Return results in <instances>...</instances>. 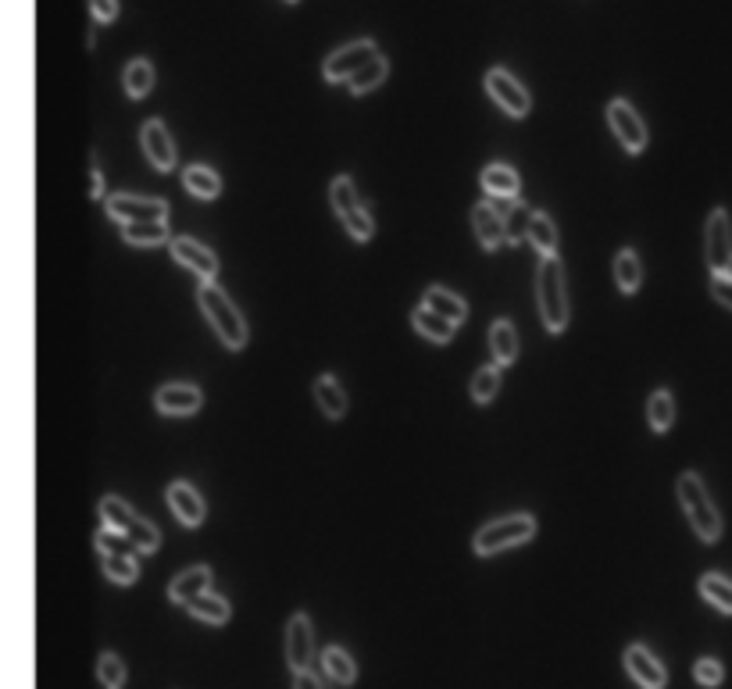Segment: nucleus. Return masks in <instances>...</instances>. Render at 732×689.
Here are the masks:
<instances>
[{
	"instance_id": "13",
	"label": "nucleus",
	"mask_w": 732,
	"mask_h": 689,
	"mask_svg": "<svg viewBox=\"0 0 732 689\" xmlns=\"http://www.w3.org/2000/svg\"><path fill=\"white\" fill-rule=\"evenodd\" d=\"M140 143H143V154H147V162L157 171H171V165H176V143H171V133L165 129L162 119H151L147 125H143Z\"/></svg>"
},
{
	"instance_id": "35",
	"label": "nucleus",
	"mask_w": 732,
	"mask_h": 689,
	"mask_svg": "<svg viewBox=\"0 0 732 689\" xmlns=\"http://www.w3.org/2000/svg\"><path fill=\"white\" fill-rule=\"evenodd\" d=\"M386 71H390V62H386V57L379 54L376 62H368L362 71H357V76L347 82V90L351 93H368V90H379L382 86V79H386Z\"/></svg>"
},
{
	"instance_id": "34",
	"label": "nucleus",
	"mask_w": 732,
	"mask_h": 689,
	"mask_svg": "<svg viewBox=\"0 0 732 689\" xmlns=\"http://www.w3.org/2000/svg\"><path fill=\"white\" fill-rule=\"evenodd\" d=\"M104 576L114 586H133L140 579L136 554H104Z\"/></svg>"
},
{
	"instance_id": "29",
	"label": "nucleus",
	"mask_w": 732,
	"mask_h": 689,
	"mask_svg": "<svg viewBox=\"0 0 732 689\" xmlns=\"http://www.w3.org/2000/svg\"><path fill=\"white\" fill-rule=\"evenodd\" d=\"M122 82H125V93L133 97V100H143V97H147V93L154 90V68H151L147 57H133V62L125 65Z\"/></svg>"
},
{
	"instance_id": "23",
	"label": "nucleus",
	"mask_w": 732,
	"mask_h": 689,
	"mask_svg": "<svg viewBox=\"0 0 732 689\" xmlns=\"http://www.w3.org/2000/svg\"><path fill=\"white\" fill-rule=\"evenodd\" d=\"M479 182H483V190L490 193V197H497V200H514V197H519V176H514V168H508V165L483 168Z\"/></svg>"
},
{
	"instance_id": "30",
	"label": "nucleus",
	"mask_w": 732,
	"mask_h": 689,
	"mask_svg": "<svg viewBox=\"0 0 732 689\" xmlns=\"http://www.w3.org/2000/svg\"><path fill=\"white\" fill-rule=\"evenodd\" d=\"M614 282H619V290L625 293V297H633L636 290H640V282H643V268H640V257H636V251H619V257H614Z\"/></svg>"
},
{
	"instance_id": "14",
	"label": "nucleus",
	"mask_w": 732,
	"mask_h": 689,
	"mask_svg": "<svg viewBox=\"0 0 732 689\" xmlns=\"http://www.w3.org/2000/svg\"><path fill=\"white\" fill-rule=\"evenodd\" d=\"M171 257H176V262L186 265L190 271H197L200 282H214V276H219V257H214L208 247H200V243L190 240V236L171 240Z\"/></svg>"
},
{
	"instance_id": "45",
	"label": "nucleus",
	"mask_w": 732,
	"mask_h": 689,
	"mask_svg": "<svg viewBox=\"0 0 732 689\" xmlns=\"http://www.w3.org/2000/svg\"><path fill=\"white\" fill-rule=\"evenodd\" d=\"M725 276H729V279H732V262H729V268H725Z\"/></svg>"
},
{
	"instance_id": "32",
	"label": "nucleus",
	"mask_w": 732,
	"mask_h": 689,
	"mask_svg": "<svg viewBox=\"0 0 732 689\" xmlns=\"http://www.w3.org/2000/svg\"><path fill=\"white\" fill-rule=\"evenodd\" d=\"M100 522H104V529H119V533H129V525L136 522V511L122 497H104V500H100Z\"/></svg>"
},
{
	"instance_id": "8",
	"label": "nucleus",
	"mask_w": 732,
	"mask_h": 689,
	"mask_svg": "<svg viewBox=\"0 0 732 689\" xmlns=\"http://www.w3.org/2000/svg\"><path fill=\"white\" fill-rule=\"evenodd\" d=\"M379 57V47L371 40H354V43H347V47H340V51H333L329 54V62H325V79L329 82H343L347 86L357 71H362L368 62H376Z\"/></svg>"
},
{
	"instance_id": "40",
	"label": "nucleus",
	"mask_w": 732,
	"mask_h": 689,
	"mask_svg": "<svg viewBox=\"0 0 732 689\" xmlns=\"http://www.w3.org/2000/svg\"><path fill=\"white\" fill-rule=\"evenodd\" d=\"M722 679H725V668H722L719 657H700V662L694 665V682L697 686L714 689V686H722Z\"/></svg>"
},
{
	"instance_id": "1",
	"label": "nucleus",
	"mask_w": 732,
	"mask_h": 689,
	"mask_svg": "<svg viewBox=\"0 0 732 689\" xmlns=\"http://www.w3.org/2000/svg\"><path fill=\"white\" fill-rule=\"evenodd\" d=\"M197 304H200V311L208 314L211 329L219 333V340L225 343L229 351H243V347H247V340H251L247 322H243V314L236 311L233 300L222 293L219 282H200Z\"/></svg>"
},
{
	"instance_id": "33",
	"label": "nucleus",
	"mask_w": 732,
	"mask_h": 689,
	"mask_svg": "<svg viewBox=\"0 0 732 689\" xmlns=\"http://www.w3.org/2000/svg\"><path fill=\"white\" fill-rule=\"evenodd\" d=\"M125 243L133 247H157V243H168V222H136V225H122Z\"/></svg>"
},
{
	"instance_id": "38",
	"label": "nucleus",
	"mask_w": 732,
	"mask_h": 689,
	"mask_svg": "<svg viewBox=\"0 0 732 689\" xmlns=\"http://www.w3.org/2000/svg\"><path fill=\"white\" fill-rule=\"evenodd\" d=\"M129 540H133L136 554H154L157 547H162V533H157L147 519H140V514H136V522L129 525Z\"/></svg>"
},
{
	"instance_id": "21",
	"label": "nucleus",
	"mask_w": 732,
	"mask_h": 689,
	"mask_svg": "<svg viewBox=\"0 0 732 689\" xmlns=\"http://www.w3.org/2000/svg\"><path fill=\"white\" fill-rule=\"evenodd\" d=\"M182 186H186V193L197 197V200H214V197L222 193V179H219V171L208 168V165H190V168H186Z\"/></svg>"
},
{
	"instance_id": "44",
	"label": "nucleus",
	"mask_w": 732,
	"mask_h": 689,
	"mask_svg": "<svg viewBox=\"0 0 732 689\" xmlns=\"http://www.w3.org/2000/svg\"><path fill=\"white\" fill-rule=\"evenodd\" d=\"M90 197H104V176L97 168V154H93V171H90Z\"/></svg>"
},
{
	"instance_id": "46",
	"label": "nucleus",
	"mask_w": 732,
	"mask_h": 689,
	"mask_svg": "<svg viewBox=\"0 0 732 689\" xmlns=\"http://www.w3.org/2000/svg\"><path fill=\"white\" fill-rule=\"evenodd\" d=\"M286 4H297V0H286Z\"/></svg>"
},
{
	"instance_id": "27",
	"label": "nucleus",
	"mask_w": 732,
	"mask_h": 689,
	"mask_svg": "<svg viewBox=\"0 0 732 689\" xmlns=\"http://www.w3.org/2000/svg\"><path fill=\"white\" fill-rule=\"evenodd\" d=\"M529 243L540 251V257H557V229H554V219L543 211H533V219H529Z\"/></svg>"
},
{
	"instance_id": "4",
	"label": "nucleus",
	"mask_w": 732,
	"mask_h": 689,
	"mask_svg": "<svg viewBox=\"0 0 732 689\" xmlns=\"http://www.w3.org/2000/svg\"><path fill=\"white\" fill-rule=\"evenodd\" d=\"M536 536V519L533 514H508V519H497L490 525H483L476 540H472V551L479 557H490V554H500L508 547H522Z\"/></svg>"
},
{
	"instance_id": "6",
	"label": "nucleus",
	"mask_w": 732,
	"mask_h": 689,
	"mask_svg": "<svg viewBox=\"0 0 732 689\" xmlns=\"http://www.w3.org/2000/svg\"><path fill=\"white\" fill-rule=\"evenodd\" d=\"M108 219L122 225L136 222H168V204L162 197H133V193H114L108 197Z\"/></svg>"
},
{
	"instance_id": "9",
	"label": "nucleus",
	"mask_w": 732,
	"mask_h": 689,
	"mask_svg": "<svg viewBox=\"0 0 732 689\" xmlns=\"http://www.w3.org/2000/svg\"><path fill=\"white\" fill-rule=\"evenodd\" d=\"M608 122H611V133L619 136L622 151L625 154H640L643 147H647V125H643V119L636 114V108L629 104V100H611L608 104Z\"/></svg>"
},
{
	"instance_id": "28",
	"label": "nucleus",
	"mask_w": 732,
	"mask_h": 689,
	"mask_svg": "<svg viewBox=\"0 0 732 689\" xmlns=\"http://www.w3.org/2000/svg\"><path fill=\"white\" fill-rule=\"evenodd\" d=\"M322 668H325V676L333 679L336 686H354V679H357L354 657L343 647H325L322 651Z\"/></svg>"
},
{
	"instance_id": "19",
	"label": "nucleus",
	"mask_w": 732,
	"mask_h": 689,
	"mask_svg": "<svg viewBox=\"0 0 732 689\" xmlns=\"http://www.w3.org/2000/svg\"><path fill=\"white\" fill-rule=\"evenodd\" d=\"M411 325H414V333L419 336H425L429 343H451V336H454V322L451 319H443L440 311H433V308H414V314H411Z\"/></svg>"
},
{
	"instance_id": "15",
	"label": "nucleus",
	"mask_w": 732,
	"mask_h": 689,
	"mask_svg": "<svg viewBox=\"0 0 732 689\" xmlns=\"http://www.w3.org/2000/svg\"><path fill=\"white\" fill-rule=\"evenodd\" d=\"M154 404H157V411H162V414H171V419H186V414L200 411L204 397H200V390H197V386H190V382H168V386L157 390Z\"/></svg>"
},
{
	"instance_id": "20",
	"label": "nucleus",
	"mask_w": 732,
	"mask_h": 689,
	"mask_svg": "<svg viewBox=\"0 0 732 689\" xmlns=\"http://www.w3.org/2000/svg\"><path fill=\"white\" fill-rule=\"evenodd\" d=\"M425 308H433V311H440L443 319H451L454 325H462L465 319H468V304L457 293H451L447 286H429L425 290V300H422Z\"/></svg>"
},
{
	"instance_id": "42",
	"label": "nucleus",
	"mask_w": 732,
	"mask_h": 689,
	"mask_svg": "<svg viewBox=\"0 0 732 689\" xmlns=\"http://www.w3.org/2000/svg\"><path fill=\"white\" fill-rule=\"evenodd\" d=\"M86 4H90L97 22H114V19H119V0H86Z\"/></svg>"
},
{
	"instance_id": "3",
	"label": "nucleus",
	"mask_w": 732,
	"mask_h": 689,
	"mask_svg": "<svg viewBox=\"0 0 732 689\" xmlns=\"http://www.w3.org/2000/svg\"><path fill=\"white\" fill-rule=\"evenodd\" d=\"M676 490H679V504L686 511V519H690L694 533L705 543L719 540L722 536V519H719V508H714V500L708 493L705 479H700L697 471H683L679 482H676Z\"/></svg>"
},
{
	"instance_id": "37",
	"label": "nucleus",
	"mask_w": 732,
	"mask_h": 689,
	"mask_svg": "<svg viewBox=\"0 0 732 689\" xmlns=\"http://www.w3.org/2000/svg\"><path fill=\"white\" fill-rule=\"evenodd\" d=\"M97 679L104 689H122L125 686V662L114 651H104L97 662Z\"/></svg>"
},
{
	"instance_id": "41",
	"label": "nucleus",
	"mask_w": 732,
	"mask_h": 689,
	"mask_svg": "<svg viewBox=\"0 0 732 689\" xmlns=\"http://www.w3.org/2000/svg\"><path fill=\"white\" fill-rule=\"evenodd\" d=\"M711 297L719 300L722 308L732 311V279L725 276V271H719V276H711Z\"/></svg>"
},
{
	"instance_id": "26",
	"label": "nucleus",
	"mask_w": 732,
	"mask_h": 689,
	"mask_svg": "<svg viewBox=\"0 0 732 689\" xmlns=\"http://www.w3.org/2000/svg\"><path fill=\"white\" fill-rule=\"evenodd\" d=\"M697 590H700V597H705L714 611L732 614V579L719 576V571H708V576H700Z\"/></svg>"
},
{
	"instance_id": "31",
	"label": "nucleus",
	"mask_w": 732,
	"mask_h": 689,
	"mask_svg": "<svg viewBox=\"0 0 732 689\" xmlns=\"http://www.w3.org/2000/svg\"><path fill=\"white\" fill-rule=\"evenodd\" d=\"M647 422L657 436L668 433L672 422H676V397H672L668 390H654L647 400Z\"/></svg>"
},
{
	"instance_id": "22",
	"label": "nucleus",
	"mask_w": 732,
	"mask_h": 689,
	"mask_svg": "<svg viewBox=\"0 0 732 689\" xmlns=\"http://www.w3.org/2000/svg\"><path fill=\"white\" fill-rule=\"evenodd\" d=\"M314 400H319V408L329 419H343V414H347V393H343V386L336 382V376H329V371L314 379Z\"/></svg>"
},
{
	"instance_id": "11",
	"label": "nucleus",
	"mask_w": 732,
	"mask_h": 689,
	"mask_svg": "<svg viewBox=\"0 0 732 689\" xmlns=\"http://www.w3.org/2000/svg\"><path fill=\"white\" fill-rule=\"evenodd\" d=\"M314 662V625L304 611H297L286 625V665L290 671H308Z\"/></svg>"
},
{
	"instance_id": "39",
	"label": "nucleus",
	"mask_w": 732,
	"mask_h": 689,
	"mask_svg": "<svg viewBox=\"0 0 732 689\" xmlns=\"http://www.w3.org/2000/svg\"><path fill=\"white\" fill-rule=\"evenodd\" d=\"M100 557L104 554H136L133 540H129V533H119V529H100V533L93 536Z\"/></svg>"
},
{
	"instance_id": "25",
	"label": "nucleus",
	"mask_w": 732,
	"mask_h": 689,
	"mask_svg": "<svg viewBox=\"0 0 732 689\" xmlns=\"http://www.w3.org/2000/svg\"><path fill=\"white\" fill-rule=\"evenodd\" d=\"M193 614L197 622H204V625H225L229 622V614H233V608H229V600L225 597H219V593H200L190 608H186Z\"/></svg>"
},
{
	"instance_id": "12",
	"label": "nucleus",
	"mask_w": 732,
	"mask_h": 689,
	"mask_svg": "<svg viewBox=\"0 0 732 689\" xmlns=\"http://www.w3.org/2000/svg\"><path fill=\"white\" fill-rule=\"evenodd\" d=\"M622 662H625L629 679H633L640 689H665V686H668L665 665L657 662V657H654L647 647H643V643H633V647H625Z\"/></svg>"
},
{
	"instance_id": "36",
	"label": "nucleus",
	"mask_w": 732,
	"mask_h": 689,
	"mask_svg": "<svg viewBox=\"0 0 732 689\" xmlns=\"http://www.w3.org/2000/svg\"><path fill=\"white\" fill-rule=\"evenodd\" d=\"M500 390V365H486L472 376V400L476 404H490Z\"/></svg>"
},
{
	"instance_id": "16",
	"label": "nucleus",
	"mask_w": 732,
	"mask_h": 689,
	"mask_svg": "<svg viewBox=\"0 0 732 689\" xmlns=\"http://www.w3.org/2000/svg\"><path fill=\"white\" fill-rule=\"evenodd\" d=\"M472 229H476V236H479V243H483L486 251H500L504 243H511L508 219L493 204H476V208H472Z\"/></svg>"
},
{
	"instance_id": "10",
	"label": "nucleus",
	"mask_w": 732,
	"mask_h": 689,
	"mask_svg": "<svg viewBox=\"0 0 732 689\" xmlns=\"http://www.w3.org/2000/svg\"><path fill=\"white\" fill-rule=\"evenodd\" d=\"M705 257H708V265H711V276L725 271L729 262H732V225H729V214H725L722 208H714V211L708 214Z\"/></svg>"
},
{
	"instance_id": "18",
	"label": "nucleus",
	"mask_w": 732,
	"mask_h": 689,
	"mask_svg": "<svg viewBox=\"0 0 732 689\" xmlns=\"http://www.w3.org/2000/svg\"><path fill=\"white\" fill-rule=\"evenodd\" d=\"M208 586H211V568L208 565H193V568H186V571H179L176 579H171L168 600H171V604L190 608L200 593H208Z\"/></svg>"
},
{
	"instance_id": "24",
	"label": "nucleus",
	"mask_w": 732,
	"mask_h": 689,
	"mask_svg": "<svg viewBox=\"0 0 732 689\" xmlns=\"http://www.w3.org/2000/svg\"><path fill=\"white\" fill-rule=\"evenodd\" d=\"M490 347H493V357H497L500 368L511 365L514 357H519V333H514V325L508 319H497L490 325Z\"/></svg>"
},
{
	"instance_id": "17",
	"label": "nucleus",
	"mask_w": 732,
	"mask_h": 689,
	"mask_svg": "<svg viewBox=\"0 0 732 689\" xmlns=\"http://www.w3.org/2000/svg\"><path fill=\"white\" fill-rule=\"evenodd\" d=\"M168 508L182 525H190V529L204 525V500H200V493L193 490L190 482H171L168 486Z\"/></svg>"
},
{
	"instance_id": "7",
	"label": "nucleus",
	"mask_w": 732,
	"mask_h": 689,
	"mask_svg": "<svg viewBox=\"0 0 732 689\" xmlns=\"http://www.w3.org/2000/svg\"><path fill=\"white\" fill-rule=\"evenodd\" d=\"M486 93L497 100V108L511 114V119H525L529 108H533V100H529L525 86L511 76L508 68H490L486 71Z\"/></svg>"
},
{
	"instance_id": "43",
	"label": "nucleus",
	"mask_w": 732,
	"mask_h": 689,
	"mask_svg": "<svg viewBox=\"0 0 732 689\" xmlns=\"http://www.w3.org/2000/svg\"><path fill=\"white\" fill-rule=\"evenodd\" d=\"M293 689H322V682L314 679V671H293Z\"/></svg>"
},
{
	"instance_id": "2",
	"label": "nucleus",
	"mask_w": 732,
	"mask_h": 689,
	"mask_svg": "<svg viewBox=\"0 0 732 689\" xmlns=\"http://www.w3.org/2000/svg\"><path fill=\"white\" fill-rule=\"evenodd\" d=\"M536 304L547 333H565L568 325V290H565V268L557 257H540L536 268Z\"/></svg>"
},
{
	"instance_id": "5",
	"label": "nucleus",
	"mask_w": 732,
	"mask_h": 689,
	"mask_svg": "<svg viewBox=\"0 0 732 689\" xmlns=\"http://www.w3.org/2000/svg\"><path fill=\"white\" fill-rule=\"evenodd\" d=\"M329 200H333L336 219L343 222V229H347L354 240L368 243L371 236H376V222H371V214L365 211V204H362V197H357L351 176H336V179H333V186H329Z\"/></svg>"
}]
</instances>
